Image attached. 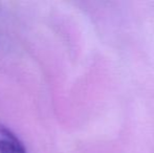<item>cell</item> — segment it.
I'll return each mask as SVG.
<instances>
[{"instance_id": "6da1fadb", "label": "cell", "mask_w": 154, "mask_h": 153, "mask_svg": "<svg viewBox=\"0 0 154 153\" xmlns=\"http://www.w3.org/2000/svg\"><path fill=\"white\" fill-rule=\"evenodd\" d=\"M0 153H27L21 139L0 123Z\"/></svg>"}]
</instances>
